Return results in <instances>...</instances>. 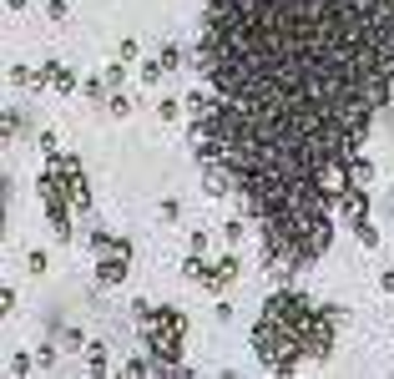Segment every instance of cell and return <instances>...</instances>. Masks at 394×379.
Instances as JSON below:
<instances>
[{
    "mask_svg": "<svg viewBox=\"0 0 394 379\" xmlns=\"http://www.w3.org/2000/svg\"><path fill=\"white\" fill-rule=\"evenodd\" d=\"M212 142L263 263L313 268L394 96V0H207Z\"/></svg>",
    "mask_w": 394,
    "mask_h": 379,
    "instance_id": "obj_1",
    "label": "cell"
},
{
    "mask_svg": "<svg viewBox=\"0 0 394 379\" xmlns=\"http://www.w3.org/2000/svg\"><path fill=\"white\" fill-rule=\"evenodd\" d=\"M339 323H344L339 303H313L294 284H278L253 323V354L273 374H304L333 354Z\"/></svg>",
    "mask_w": 394,
    "mask_h": 379,
    "instance_id": "obj_2",
    "label": "cell"
},
{
    "mask_svg": "<svg viewBox=\"0 0 394 379\" xmlns=\"http://www.w3.org/2000/svg\"><path fill=\"white\" fill-rule=\"evenodd\" d=\"M132 313H137V334H142V349L157 359V374H192L187 364H182V344H187V313L177 308V303H147V298H137L132 303Z\"/></svg>",
    "mask_w": 394,
    "mask_h": 379,
    "instance_id": "obj_3",
    "label": "cell"
},
{
    "mask_svg": "<svg viewBox=\"0 0 394 379\" xmlns=\"http://www.w3.org/2000/svg\"><path fill=\"white\" fill-rule=\"evenodd\" d=\"M46 177H56L61 182V192L71 197V207L81 212V218H91V187H86V167H81V157L76 152H46V167H41Z\"/></svg>",
    "mask_w": 394,
    "mask_h": 379,
    "instance_id": "obj_4",
    "label": "cell"
},
{
    "mask_svg": "<svg viewBox=\"0 0 394 379\" xmlns=\"http://www.w3.org/2000/svg\"><path fill=\"white\" fill-rule=\"evenodd\" d=\"M36 192H41V207H46V223H51V238L56 243H71V218H81V212L71 207V197L61 192V182L56 177H36Z\"/></svg>",
    "mask_w": 394,
    "mask_h": 379,
    "instance_id": "obj_5",
    "label": "cell"
},
{
    "mask_svg": "<svg viewBox=\"0 0 394 379\" xmlns=\"http://www.w3.org/2000/svg\"><path fill=\"white\" fill-rule=\"evenodd\" d=\"M127 274H132V238H111L96 253V284L117 289V284H127Z\"/></svg>",
    "mask_w": 394,
    "mask_h": 379,
    "instance_id": "obj_6",
    "label": "cell"
},
{
    "mask_svg": "<svg viewBox=\"0 0 394 379\" xmlns=\"http://www.w3.org/2000/svg\"><path fill=\"white\" fill-rule=\"evenodd\" d=\"M243 279V258H238V248H228V253H222L212 268H207V279H202V289L207 294H228L233 284Z\"/></svg>",
    "mask_w": 394,
    "mask_h": 379,
    "instance_id": "obj_7",
    "label": "cell"
},
{
    "mask_svg": "<svg viewBox=\"0 0 394 379\" xmlns=\"http://www.w3.org/2000/svg\"><path fill=\"white\" fill-rule=\"evenodd\" d=\"M339 218H344L349 228H359V223L369 218V187H364V182H354V187L344 192V202H339Z\"/></svg>",
    "mask_w": 394,
    "mask_h": 379,
    "instance_id": "obj_8",
    "label": "cell"
},
{
    "mask_svg": "<svg viewBox=\"0 0 394 379\" xmlns=\"http://www.w3.org/2000/svg\"><path fill=\"white\" fill-rule=\"evenodd\" d=\"M86 369H91L96 379L111 374V344H106V339H91V344H86Z\"/></svg>",
    "mask_w": 394,
    "mask_h": 379,
    "instance_id": "obj_9",
    "label": "cell"
},
{
    "mask_svg": "<svg viewBox=\"0 0 394 379\" xmlns=\"http://www.w3.org/2000/svg\"><path fill=\"white\" fill-rule=\"evenodd\" d=\"M51 76H56V56L26 71V91H31V96H36V91H46V86H51Z\"/></svg>",
    "mask_w": 394,
    "mask_h": 379,
    "instance_id": "obj_10",
    "label": "cell"
},
{
    "mask_svg": "<svg viewBox=\"0 0 394 379\" xmlns=\"http://www.w3.org/2000/svg\"><path fill=\"white\" fill-rule=\"evenodd\" d=\"M207 268H212L207 253H192V248H187V258H182V279H187V284H202V279H207Z\"/></svg>",
    "mask_w": 394,
    "mask_h": 379,
    "instance_id": "obj_11",
    "label": "cell"
},
{
    "mask_svg": "<svg viewBox=\"0 0 394 379\" xmlns=\"http://www.w3.org/2000/svg\"><path fill=\"white\" fill-rule=\"evenodd\" d=\"M76 86H81V76H76L71 66H61V61H56V76H51V91H56V96H71Z\"/></svg>",
    "mask_w": 394,
    "mask_h": 379,
    "instance_id": "obj_12",
    "label": "cell"
},
{
    "mask_svg": "<svg viewBox=\"0 0 394 379\" xmlns=\"http://www.w3.org/2000/svg\"><path fill=\"white\" fill-rule=\"evenodd\" d=\"M162 76H167V66H162V56H157V61H142V71H137V81H142L147 91H152V86H157Z\"/></svg>",
    "mask_w": 394,
    "mask_h": 379,
    "instance_id": "obj_13",
    "label": "cell"
},
{
    "mask_svg": "<svg viewBox=\"0 0 394 379\" xmlns=\"http://www.w3.org/2000/svg\"><path fill=\"white\" fill-rule=\"evenodd\" d=\"M182 112H187V101H177V96H162V101H157V117H162V122H177Z\"/></svg>",
    "mask_w": 394,
    "mask_h": 379,
    "instance_id": "obj_14",
    "label": "cell"
},
{
    "mask_svg": "<svg viewBox=\"0 0 394 379\" xmlns=\"http://www.w3.org/2000/svg\"><path fill=\"white\" fill-rule=\"evenodd\" d=\"M248 238V223L243 218H228V223H222V243H228V248H238Z\"/></svg>",
    "mask_w": 394,
    "mask_h": 379,
    "instance_id": "obj_15",
    "label": "cell"
},
{
    "mask_svg": "<svg viewBox=\"0 0 394 379\" xmlns=\"http://www.w3.org/2000/svg\"><path fill=\"white\" fill-rule=\"evenodd\" d=\"M56 364H61V344H41V349H36V369H46V374H51Z\"/></svg>",
    "mask_w": 394,
    "mask_h": 379,
    "instance_id": "obj_16",
    "label": "cell"
},
{
    "mask_svg": "<svg viewBox=\"0 0 394 379\" xmlns=\"http://www.w3.org/2000/svg\"><path fill=\"white\" fill-rule=\"evenodd\" d=\"M101 76H106V86H111V91H122V81H127V66H122V56H117V61H106V66H101Z\"/></svg>",
    "mask_w": 394,
    "mask_h": 379,
    "instance_id": "obj_17",
    "label": "cell"
},
{
    "mask_svg": "<svg viewBox=\"0 0 394 379\" xmlns=\"http://www.w3.org/2000/svg\"><path fill=\"white\" fill-rule=\"evenodd\" d=\"M26 268H31L36 279H41V274H51V253H46V248H31V253H26Z\"/></svg>",
    "mask_w": 394,
    "mask_h": 379,
    "instance_id": "obj_18",
    "label": "cell"
},
{
    "mask_svg": "<svg viewBox=\"0 0 394 379\" xmlns=\"http://www.w3.org/2000/svg\"><path fill=\"white\" fill-rule=\"evenodd\" d=\"M21 142V106H6V147Z\"/></svg>",
    "mask_w": 394,
    "mask_h": 379,
    "instance_id": "obj_19",
    "label": "cell"
},
{
    "mask_svg": "<svg viewBox=\"0 0 394 379\" xmlns=\"http://www.w3.org/2000/svg\"><path fill=\"white\" fill-rule=\"evenodd\" d=\"M354 233H359V248H369V253L379 248V228H374V218H364V223H359Z\"/></svg>",
    "mask_w": 394,
    "mask_h": 379,
    "instance_id": "obj_20",
    "label": "cell"
},
{
    "mask_svg": "<svg viewBox=\"0 0 394 379\" xmlns=\"http://www.w3.org/2000/svg\"><path fill=\"white\" fill-rule=\"evenodd\" d=\"M349 172H354V182H364V187H369V182H374V162H369V157L359 152V157H354V167H349Z\"/></svg>",
    "mask_w": 394,
    "mask_h": 379,
    "instance_id": "obj_21",
    "label": "cell"
},
{
    "mask_svg": "<svg viewBox=\"0 0 394 379\" xmlns=\"http://www.w3.org/2000/svg\"><path fill=\"white\" fill-rule=\"evenodd\" d=\"M157 218H162V223H177V218H182V202H177V197H162V202H157Z\"/></svg>",
    "mask_w": 394,
    "mask_h": 379,
    "instance_id": "obj_22",
    "label": "cell"
},
{
    "mask_svg": "<svg viewBox=\"0 0 394 379\" xmlns=\"http://www.w3.org/2000/svg\"><path fill=\"white\" fill-rule=\"evenodd\" d=\"M157 56H162V66H167V71H177V66H182V46L172 41V46H162Z\"/></svg>",
    "mask_w": 394,
    "mask_h": 379,
    "instance_id": "obj_23",
    "label": "cell"
},
{
    "mask_svg": "<svg viewBox=\"0 0 394 379\" xmlns=\"http://www.w3.org/2000/svg\"><path fill=\"white\" fill-rule=\"evenodd\" d=\"M46 16H51L56 26H66V21H71V6H66V0H51V6H46Z\"/></svg>",
    "mask_w": 394,
    "mask_h": 379,
    "instance_id": "obj_24",
    "label": "cell"
},
{
    "mask_svg": "<svg viewBox=\"0 0 394 379\" xmlns=\"http://www.w3.org/2000/svg\"><path fill=\"white\" fill-rule=\"evenodd\" d=\"M86 344H91V339H86L81 329H66V334H61V349H71V354H76V349H86Z\"/></svg>",
    "mask_w": 394,
    "mask_h": 379,
    "instance_id": "obj_25",
    "label": "cell"
},
{
    "mask_svg": "<svg viewBox=\"0 0 394 379\" xmlns=\"http://www.w3.org/2000/svg\"><path fill=\"white\" fill-rule=\"evenodd\" d=\"M36 369V354H11V374L21 379V374H31Z\"/></svg>",
    "mask_w": 394,
    "mask_h": 379,
    "instance_id": "obj_26",
    "label": "cell"
},
{
    "mask_svg": "<svg viewBox=\"0 0 394 379\" xmlns=\"http://www.w3.org/2000/svg\"><path fill=\"white\" fill-rule=\"evenodd\" d=\"M132 112V96H122V91H111V117H127Z\"/></svg>",
    "mask_w": 394,
    "mask_h": 379,
    "instance_id": "obj_27",
    "label": "cell"
},
{
    "mask_svg": "<svg viewBox=\"0 0 394 379\" xmlns=\"http://www.w3.org/2000/svg\"><path fill=\"white\" fill-rule=\"evenodd\" d=\"M117 56H122V61H137V56H142V46H137V41H132V36H127V41H122V46H117Z\"/></svg>",
    "mask_w": 394,
    "mask_h": 379,
    "instance_id": "obj_28",
    "label": "cell"
},
{
    "mask_svg": "<svg viewBox=\"0 0 394 379\" xmlns=\"http://www.w3.org/2000/svg\"><path fill=\"white\" fill-rule=\"evenodd\" d=\"M0 313H6V318L16 313V289H11V284H6V289H0Z\"/></svg>",
    "mask_w": 394,
    "mask_h": 379,
    "instance_id": "obj_29",
    "label": "cell"
},
{
    "mask_svg": "<svg viewBox=\"0 0 394 379\" xmlns=\"http://www.w3.org/2000/svg\"><path fill=\"white\" fill-rule=\"evenodd\" d=\"M212 313H217V323H228V318H233V303H228V298H222V294H217V303H212Z\"/></svg>",
    "mask_w": 394,
    "mask_h": 379,
    "instance_id": "obj_30",
    "label": "cell"
},
{
    "mask_svg": "<svg viewBox=\"0 0 394 379\" xmlns=\"http://www.w3.org/2000/svg\"><path fill=\"white\" fill-rule=\"evenodd\" d=\"M86 96H91V101H101V96H106V76H96V81H86Z\"/></svg>",
    "mask_w": 394,
    "mask_h": 379,
    "instance_id": "obj_31",
    "label": "cell"
},
{
    "mask_svg": "<svg viewBox=\"0 0 394 379\" xmlns=\"http://www.w3.org/2000/svg\"><path fill=\"white\" fill-rule=\"evenodd\" d=\"M379 289H384V294H394V268H384V274H379Z\"/></svg>",
    "mask_w": 394,
    "mask_h": 379,
    "instance_id": "obj_32",
    "label": "cell"
},
{
    "mask_svg": "<svg viewBox=\"0 0 394 379\" xmlns=\"http://www.w3.org/2000/svg\"><path fill=\"white\" fill-rule=\"evenodd\" d=\"M26 6H31V0H6V11H11V16H21Z\"/></svg>",
    "mask_w": 394,
    "mask_h": 379,
    "instance_id": "obj_33",
    "label": "cell"
},
{
    "mask_svg": "<svg viewBox=\"0 0 394 379\" xmlns=\"http://www.w3.org/2000/svg\"><path fill=\"white\" fill-rule=\"evenodd\" d=\"M389 334H394V329H389Z\"/></svg>",
    "mask_w": 394,
    "mask_h": 379,
    "instance_id": "obj_34",
    "label": "cell"
}]
</instances>
